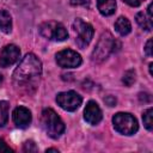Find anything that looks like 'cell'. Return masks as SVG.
I'll use <instances>...</instances> for the list:
<instances>
[{
  "instance_id": "obj_1",
  "label": "cell",
  "mask_w": 153,
  "mask_h": 153,
  "mask_svg": "<svg viewBox=\"0 0 153 153\" xmlns=\"http://www.w3.org/2000/svg\"><path fill=\"white\" fill-rule=\"evenodd\" d=\"M42 74V62L32 53L26 54L13 72V86L22 92H32Z\"/></svg>"
},
{
  "instance_id": "obj_7",
  "label": "cell",
  "mask_w": 153,
  "mask_h": 153,
  "mask_svg": "<svg viewBox=\"0 0 153 153\" xmlns=\"http://www.w3.org/2000/svg\"><path fill=\"white\" fill-rule=\"evenodd\" d=\"M82 98L75 91L61 92L56 96V103L66 111H75L81 105Z\"/></svg>"
},
{
  "instance_id": "obj_6",
  "label": "cell",
  "mask_w": 153,
  "mask_h": 153,
  "mask_svg": "<svg viewBox=\"0 0 153 153\" xmlns=\"http://www.w3.org/2000/svg\"><path fill=\"white\" fill-rule=\"evenodd\" d=\"M73 29L76 32L75 42L79 45V48L84 49L86 45L90 44L92 37H93V27L91 24L85 23L82 19L76 18L73 23Z\"/></svg>"
},
{
  "instance_id": "obj_22",
  "label": "cell",
  "mask_w": 153,
  "mask_h": 153,
  "mask_svg": "<svg viewBox=\"0 0 153 153\" xmlns=\"http://www.w3.org/2000/svg\"><path fill=\"white\" fill-rule=\"evenodd\" d=\"M104 103H105L106 105H109V106H115V104H116V98L112 97V96H108V97L104 98Z\"/></svg>"
},
{
  "instance_id": "obj_2",
  "label": "cell",
  "mask_w": 153,
  "mask_h": 153,
  "mask_svg": "<svg viewBox=\"0 0 153 153\" xmlns=\"http://www.w3.org/2000/svg\"><path fill=\"white\" fill-rule=\"evenodd\" d=\"M41 122L45 133L53 139L60 137L65 131V123L62 122L60 116L50 108L44 109L42 111Z\"/></svg>"
},
{
  "instance_id": "obj_21",
  "label": "cell",
  "mask_w": 153,
  "mask_h": 153,
  "mask_svg": "<svg viewBox=\"0 0 153 153\" xmlns=\"http://www.w3.org/2000/svg\"><path fill=\"white\" fill-rule=\"evenodd\" d=\"M145 53L147 56H152L153 55V51H152V39H148L146 45H145Z\"/></svg>"
},
{
  "instance_id": "obj_4",
  "label": "cell",
  "mask_w": 153,
  "mask_h": 153,
  "mask_svg": "<svg viewBox=\"0 0 153 153\" xmlns=\"http://www.w3.org/2000/svg\"><path fill=\"white\" fill-rule=\"evenodd\" d=\"M115 45H116V41L111 36V33L104 32L100 36V38L92 53V61L97 62V63L103 62L110 55V53L115 51Z\"/></svg>"
},
{
  "instance_id": "obj_25",
  "label": "cell",
  "mask_w": 153,
  "mask_h": 153,
  "mask_svg": "<svg viewBox=\"0 0 153 153\" xmlns=\"http://www.w3.org/2000/svg\"><path fill=\"white\" fill-rule=\"evenodd\" d=\"M1 151H7V152H11L12 149H11L10 147H7V146H6V143H5L4 141H0V152H1Z\"/></svg>"
},
{
  "instance_id": "obj_29",
  "label": "cell",
  "mask_w": 153,
  "mask_h": 153,
  "mask_svg": "<svg viewBox=\"0 0 153 153\" xmlns=\"http://www.w3.org/2000/svg\"><path fill=\"white\" fill-rule=\"evenodd\" d=\"M1 84H2V75L0 74V85H1Z\"/></svg>"
},
{
  "instance_id": "obj_8",
  "label": "cell",
  "mask_w": 153,
  "mask_h": 153,
  "mask_svg": "<svg viewBox=\"0 0 153 153\" xmlns=\"http://www.w3.org/2000/svg\"><path fill=\"white\" fill-rule=\"evenodd\" d=\"M56 62L62 68H76L81 65L82 60L76 51L72 49H65L56 54Z\"/></svg>"
},
{
  "instance_id": "obj_23",
  "label": "cell",
  "mask_w": 153,
  "mask_h": 153,
  "mask_svg": "<svg viewBox=\"0 0 153 153\" xmlns=\"http://www.w3.org/2000/svg\"><path fill=\"white\" fill-rule=\"evenodd\" d=\"M126 4H128L129 6H133V7H137L140 6L145 0H123Z\"/></svg>"
},
{
  "instance_id": "obj_13",
  "label": "cell",
  "mask_w": 153,
  "mask_h": 153,
  "mask_svg": "<svg viewBox=\"0 0 153 153\" xmlns=\"http://www.w3.org/2000/svg\"><path fill=\"white\" fill-rule=\"evenodd\" d=\"M115 30L121 36H126V35H128L131 31V24H130V22L126 17H120L115 22Z\"/></svg>"
},
{
  "instance_id": "obj_27",
  "label": "cell",
  "mask_w": 153,
  "mask_h": 153,
  "mask_svg": "<svg viewBox=\"0 0 153 153\" xmlns=\"http://www.w3.org/2000/svg\"><path fill=\"white\" fill-rule=\"evenodd\" d=\"M48 152H56V153H57L59 151H57L56 148H48V149H47V153H48Z\"/></svg>"
},
{
  "instance_id": "obj_12",
  "label": "cell",
  "mask_w": 153,
  "mask_h": 153,
  "mask_svg": "<svg viewBox=\"0 0 153 153\" xmlns=\"http://www.w3.org/2000/svg\"><path fill=\"white\" fill-rule=\"evenodd\" d=\"M97 7L103 16H111L116 11L115 0H97Z\"/></svg>"
},
{
  "instance_id": "obj_26",
  "label": "cell",
  "mask_w": 153,
  "mask_h": 153,
  "mask_svg": "<svg viewBox=\"0 0 153 153\" xmlns=\"http://www.w3.org/2000/svg\"><path fill=\"white\" fill-rule=\"evenodd\" d=\"M147 11H148V19L152 22V20H153V19H152V4H149V5H148Z\"/></svg>"
},
{
  "instance_id": "obj_20",
  "label": "cell",
  "mask_w": 153,
  "mask_h": 153,
  "mask_svg": "<svg viewBox=\"0 0 153 153\" xmlns=\"http://www.w3.org/2000/svg\"><path fill=\"white\" fill-rule=\"evenodd\" d=\"M71 4L74 5V6L88 7V6H90V0H71Z\"/></svg>"
},
{
  "instance_id": "obj_16",
  "label": "cell",
  "mask_w": 153,
  "mask_h": 153,
  "mask_svg": "<svg viewBox=\"0 0 153 153\" xmlns=\"http://www.w3.org/2000/svg\"><path fill=\"white\" fill-rule=\"evenodd\" d=\"M136 23L140 25L141 29H143L146 31H149L152 29V22L146 18V16L143 14V12H139L136 14Z\"/></svg>"
},
{
  "instance_id": "obj_18",
  "label": "cell",
  "mask_w": 153,
  "mask_h": 153,
  "mask_svg": "<svg viewBox=\"0 0 153 153\" xmlns=\"http://www.w3.org/2000/svg\"><path fill=\"white\" fill-rule=\"evenodd\" d=\"M135 75H136V74H135V71H134V69L127 71V72L124 73L123 78H122L123 84H124L126 86H131V85L134 84V81H135V78H136Z\"/></svg>"
},
{
  "instance_id": "obj_28",
  "label": "cell",
  "mask_w": 153,
  "mask_h": 153,
  "mask_svg": "<svg viewBox=\"0 0 153 153\" xmlns=\"http://www.w3.org/2000/svg\"><path fill=\"white\" fill-rule=\"evenodd\" d=\"M152 67H153V63H149V74L152 75L153 73H152Z\"/></svg>"
},
{
  "instance_id": "obj_3",
  "label": "cell",
  "mask_w": 153,
  "mask_h": 153,
  "mask_svg": "<svg viewBox=\"0 0 153 153\" xmlns=\"http://www.w3.org/2000/svg\"><path fill=\"white\" fill-rule=\"evenodd\" d=\"M112 124L115 130L123 135H133L139 129L136 118L128 112H117L112 117Z\"/></svg>"
},
{
  "instance_id": "obj_14",
  "label": "cell",
  "mask_w": 153,
  "mask_h": 153,
  "mask_svg": "<svg viewBox=\"0 0 153 153\" xmlns=\"http://www.w3.org/2000/svg\"><path fill=\"white\" fill-rule=\"evenodd\" d=\"M0 30L5 33H10L12 30V18L6 10H0Z\"/></svg>"
},
{
  "instance_id": "obj_11",
  "label": "cell",
  "mask_w": 153,
  "mask_h": 153,
  "mask_svg": "<svg viewBox=\"0 0 153 153\" xmlns=\"http://www.w3.org/2000/svg\"><path fill=\"white\" fill-rule=\"evenodd\" d=\"M12 118H13V122L17 127L19 128H26L30 126L31 123V120H32V116H31V111L25 108V106H18L13 110V114H12Z\"/></svg>"
},
{
  "instance_id": "obj_15",
  "label": "cell",
  "mask_w": 153,
  "mask_h": 153,
  "mask_svg": "<svg viewBox=\"0 0 153 153\" xmlns=\"http://www.w3.org/2000/svg\"><path fill=\"white\" fill-rule=\"evenodd\" d=\"M8 103L6 100H0V128L4 127L8 120Z\"/></svg>"
},
{
  "instance_id": "obj_19",
  "label": "cell",
  "mask_w": 153,
  "mask_h": 153,
  "mask_svg": "<svg viewBox=\"0 0 153 153\" xmlns=\"http://www.w3.org/2000/svg\"><path fill=\"white\" fill-rule=\"evenodd\" d=\"M23 149L25 152H37V147H36L33 141H26L24 143V148Z\"/></svg>"
},
{
  "instance_id": "obj_5",
  "label": "cell",
  "mask_w": 153,
  "mask_h": 153,
  "mask_svg": "<svg viewBox=\"0 0 153 153\" xmlns=\"http://www.w3.org/2000/svg\"><path fill=\"white\" fill-rule=\"evenodd\" d=\"M39 33L51 41H65L68 37V32L66 30V27L57 22H45L39 26Z\"/></svg>"
},
{
  "instance_id": "obj_17",
  "label": "cell",
  "mask_w": 153,
  "mask_h": 153,
  "mask_svg": "<svg viewBox=\"0 0 153 153\" xmlns=\"http://www.w3.org/2000/svg\"><path fill=\"white\" fill-rule=\"evenodd\" d=\"M152 114L153 110L152 108H148L143 114H142V121H143V126L147 130H152Z\"/></svg>"
},
{
  "instance_id": "obj_9",
  "label": "cell",
  "mask_w": 153,
  "mask_h": 153,
  "mask_svg": "<svg viewBox=\"0 0 153 153\" xmlns=\"http://www.w3.org/2000/svg\"><path fill=\"white\" fill-rule=\"evenodd\" d=\"M20 57V50L14 44H8L0 51V66L6 68L16 63Z\"/></svg>"
},
{
  "instance_id": "obj_10",
  "label": "cell",
  "mask_w": 153,
  "mask_h": 153,
  "mask_svg": "<svg viewBox=\"0 0 153 153\" xmlns=\"http://www.w3.org/2000/svg\"><path fill=\"white\" fill-rule=\"evenodd\" d=\"M102 110L98 106V104L93 100H90L84 110V118L86 122H88L92 126H96L98 124L100 121H102Z\"/></svg>"
},
{
  "instance_id": "obj_24",
  "label": "cell",
  "mask_w": 153,
  "mask_h": 153,
  "mask_svg": "<svg viewBox=\"0 0 153 153\" xmlns=\"http://www.w3.org/2000/svg\"><path fill=\"white\" fill-rule=\"evenodd\" d=\"M139 98H140V100L142 102H151V96L148 94V93H140V96H139Z\"/></svg>"
}]
</instances>
